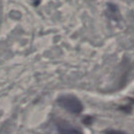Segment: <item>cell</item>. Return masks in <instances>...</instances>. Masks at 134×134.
Listing matches in <instances>:
<instances>
[{
  "instance_id": "cell-1",
  "label": "cell",
  "mask_w": 134,
  "mask_h": 134,
  "mask_svg": "<svg viewBox=\"0 0 134 134\" xmlns=\"http://www.w3.org/2000/svg\"><path fill=\"white\" fill-rule=\"evenodd\" d=\"M58 106L66 109L72 114H80L83 110V105L81 101L77 97L72 95H63L60 96L57 99Z\"/></svg>"
},
{
  "instance_id": "cell-2",
  "label": "cell",
  "mask_w": 134,
  "mask_h": 134,
  "mask_svg": "<svg viewBox=\"0 0 134 134\" xmlns=\"http://www.w3.org/2000/svg\"><path fill=\"white\" fill-rule=\"evenodd\" d=\"M58 134H83L79 129L73 127L72 125L67 123L65 121H61L58 123Z\"/></svg>"
},
{
  "instance_id": "cell-3",
  "label": "cell",
  "mask_w": 134,
  "mask_h": 134,
  "mask_svg": "<svg viewBox=\"0 0 134 134\" xmlns=\"http://www.w3.org/2000/svg\"><path fill=\"white\" fill-rule=\"evenodd\" d=\"M105 134H128L125 133L123 131H115V130H109V131H107L106 133Z\"/></svg>"
}]
</instances>
